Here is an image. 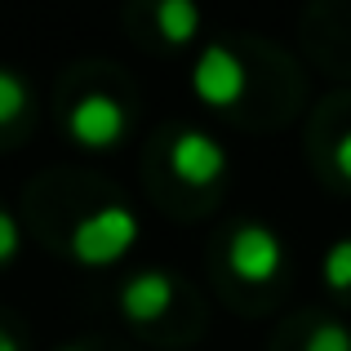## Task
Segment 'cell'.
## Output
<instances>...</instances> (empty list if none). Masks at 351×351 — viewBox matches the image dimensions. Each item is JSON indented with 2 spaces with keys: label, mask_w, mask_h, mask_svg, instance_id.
Returning a JSON list of instances; mask_svg holds the SVG:
<instances>
[{
  "label": "cell",
  "mask_w": 351,
  "mask_h": 351,
  "mask_svg": "<svg viewBox=\"0 0 351 351\" xmlns=\"http://www.w3.org/2000/svg\"><path fill=\"white\" fill-rule=\"evenodd\" d=\"M18 245H23V232H18V218L0 209V263H9V258L18 254Z\"/></svg>",
  "instance_id": "8fae6325"
},
{
  "label": "cell",
  "mask_w": 351,
  "mask_h": 351,
  "mask_svg": "<svg viewBox=\"0 0 351 351\" xmlns=\"http://www.w3.org/2000/svg\"><path fill=\"white\" fill-rule=\"evenodd\" d=\"M325 285L329 289H351V236L347 240H338L334 249L325 254Z\"/></svg>",
  "instance_id": "9c48e42d"
},
{
  "label": "cell",
  "mask_w": 351,
  "mask_h": 351,
  "mask_svg": "<svg viewBox=\"0 0 351 351\" xmlns=\"http://www.w3.org/2000/svg\"><path fill=\"white\" fill-rule=\"evenodd\" d=\"M334 165H338V173H343V178L351 182V129L343 138H338V147H334Z\"/></svg>",
  "instance_id": "7c38bea8"
},
{
  "label": "cell",
  "mask_w": 351,
  "mask_h": 351,
  "mask_svg": "<svg viewBox=\"0 0 351 351\" xmlns=\"http://www.w3.org/2000/svg\"><path fill=\"white\" fill-rule=\"evenodd\" d=\"M302 351H351V329H343V325H316L307 334V343H302Z\"/></svg>",
  "instance_id": "30bf717a"
},
{
  "label": "cell",
  "mask_w": 351,
  "mask_h": 351,
  "mask_svg": "<svg viewBox=\"0 0 351 351\" xmlns=\"http://www.w3.org/2000/svg\"><path fill=\"white\" fill-rule=\"evenodd\" d=\"M67 129H71V138H76L80 147H89V152L116 147L120 134H125V107H120L112 94H85L67 112Z\"/></svg>",
  "instance_id": "5b68a950"
},
{
  "label": "cell",
  "mask_w": 351,
  "mask_h": 351,
  "mask_svg": "<svg viewBox=\"0 0 351 351\" xmlns=\"http://www.w3.org/2000/svg\"><path fill=\"white\" fill-rule=\"evenodd\" d=\"M191 89H196V98L205 107H232L249 89L245 62H240L227 45H205L196 67H191Z\"/></svg>",
  "instance_id": "7a4b0ae2"
},
{
  "label": "cell",
  "mask_w": 351,
  "mask_h": 351,
  "mask_svg": "<svg viewBox=\"0 0 351 351\" xmlns=\"http://www.w3.org/2000/svg\"><path fill=\"white\" fill-rule=\"evenodd\" d=\"M173 307V280L165 271H138L120 289V311L138 325H152Z\"/></svg>",
  "instance_id": "8992f818"
},
{
  "label": "cell",
  "mask_w": 351,
  "mask_h": 351,
  "mask_svg": "<svg viewBox=\"0 0 351 351\" xmlns=\"http://www.w3.org/2000/svg\"><path fill=\"white\" fill-rule=\"evenodd\" d=\"M134 240H138V218L125 205H103L71 227V254L85 267H112L134 249Z\"/></svg>",
  "instance_id": "6da1fadb"
},
{
  "label": "cell",
  "mask_w": 351,
  "mask_h": 351,
  "mask_svg": "<svg viewBox=\"0 0 351 351\" xmlns=\"http://www.w3.org/2000/svg\"><path fill=\"white\" fill-rule=\"evenodd\" d=\"M62 351H85V347H62Z\"/></svg>",
  "instance_id": "5bb4252c"
},
{
  "label": "cell",
  "mask_w": 351,
  "mask_h": 351,
  "mask_svg": "<svg viewBox=\"0 0 351 351\" xmlns=\"http://www.w3.org/2000/svg\"><path fill=\"white\" fill-rule=\"evenodd\" d=\"M156 27L169 45H187L200 27V9L187 0H165V5H156Z\"/></svg>",
  "instance_id": "52a82bcc"
},
{
  "label": "cell",
  "mask_w": 351,
  "mask_h": 351,
  "mask_svg": "<svg viewBox=\"0 0 351 351\" xmlns=\"http://www.w3.org/2000/svg\"><path fill=\"white\" fill-rule=\"evenodd\" d=\"M227 263H232V271L240 276V280L263 285V280H271V276L280 271L285 245H280V236H276V232L249 223V227H240V232L232 236V245H227Z\"/></svg>",
  "instance_id": "277c9868"
},
{
  "label": "cell",
  "mask_w": 351,
  "mask_h": 351,
  "mask_svg": "<svg viewBox=\"0 0 351 351\" xmlns=\"http://www.w3.org/2000/svg\"><path fill=\"white\" fill-rule=\"evenodd\" d=\"M169 169H173V178H182L187 187H209V182L223 178L227 152H223L218 138L200 134V129H182L169 143Z\"/></svg>",
  "instance_id": "3957f363"
},
{
  "label": "cell",
  "mask_w": 351,
  "mask_h": 351,
  "mask_svg": "<svg viewBox=\"0 0 351 351\" xmlns=\"http://www.w3.org/2000/svg\"><path fill=\"white\" fill-rule=\"evenodd\" d=\"M0 351H23V347H18V338L9 334V329H0Z\"/></svg>",
  "instance_id": "4fadbf2b"
},
{
  "label": "cell",
  "mask_w": 351,
  "mask_h": 351,
  "mask_svg": "<svg viewBox=\"0 0 351 351\" xmlns=\"http://www.w3.org/2000/svg\"><path fill=\"white\" fill-rule=\"evenodd\" d=\"M27 80L18 76V71H9V67H0V125H14L18 116L27 112Z\"/></svg>",
  "instance_id": "ba28073f"
}]
</instances>
